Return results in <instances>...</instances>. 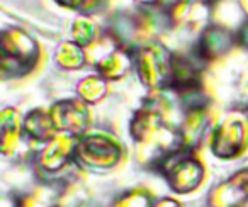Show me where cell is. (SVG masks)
<instances>
[{
  "instance_id": "7",
  "label": "cell",
  "mask_w": 248,
  "mask_h": 207,
  "mask_svg": "<svg viewBox=\"0 0 248 207\" xmlns=\"http://www.w3.org/2000/svg\"><path fill=\"white\" fill-rule=\"evenodd\" d=\"M77 138L65 133H56L49 141L39 145L34 153V165L45 175H56L75 163Z\"/></svg>"
},
{
  "instance_id": "18",
  "label": "cell",
  "mask_w": 248,
  "mask_h": 207,
  "mask_svg": "<svg viewBox=\"0 0 248 207\" xmlns=\"http://www.w3.org/2000/svg\"><path fill=\"white\" fill-rule=\"evenodd\" d=\"M107 90H109V82L104 76H100L99 73L83 76L77 83V97L89 105L99 104L107 95Z\"/></svg>"
},
{
  "instance_id": "13",
  "label": "cell",
  "mask_w": 248,
  "mask_h": 207,
  "mask_svg": "<svg viewBox=\"0 0 248 207\" xmlns=\"http://www.w3.org/2000/svg\"><path fill=\"white\" fill-rule=\"evenodd\" d=\"M31 143L22 131V118L12 107H5L0 112V153L5 158L17 156L26 145Z\"/></svg>"
},
{
  "instance_id": "8",
  "label": "cell",
  "mask_w": 248,
  "mask_h": 207,
  "mask_svg": "<svg viewBox=\"0 0 248 207\" xmlns=\"http://www.w3.org/2000/svg\"><path fill=\"white\" fill-rule=\"evenodd\" d=\"M202 59L182 53H173L172 70H170L169 90L175 95H189V93L204 92V66Z\"/></svg>"
},
{
  "instance_id": "4",
  "label": "cell",
  "mask_w": 248,
  "mask_h": 207,
  "mask_svg": "<svg viewBox=\"0 0 248 207\" xmlns=\"http://www.w3.org/2000/svg\"><path fill=\"white\" fill-rule=\"evenodd\" d=\"M248 146V116L233 111L223 116L209 133V148L216 158L234 160Z\"/></svg>"
},
{
  "instance_id": "17",
  "label": "cell",
  "mask_w": 248,
  "mask_h": 207,
  "mask_svg": "<svg viewBox=\"0 0 248 207\" xmlns=\"http://www.w3.org/2000/svg\"><path fill=\"white\" fill-rule=\"evenodd\" d=\"M70 39L82 48L89 49L100 39L99 26L90 15H78L73 19L72 26H70Z\"/></svg>"
},
{
  "instance_id": "6",
  "label": "cell",
  "mask_w": 248,
  "mask_h": 207,
  "mask_svg": "<svg viewBox=\"0 0 248 207\" xmlns=\"http://www.w3.org/2000/svg\"><path fill=\"white\" fill-rule=\"evenodd\" d=\"M156 170L163 175L170 189L179 195L199 189L206 177L204 163L197 158L196 153L189 149H180L170 155Z\"/></svg>"
},
{
  "instance_id": "15",
  "label": "cell",
  "mask_w": 248,
  "mask_h": 207,
  "mask_svg": "<svg viewBox=\"0 0 248 207\" xmlns=\"http://www.w3.org/2000/svg\"><path fill=\"white\" fill-rule=\"evenodd\" d=\"M22 131L32 145H43L58 133L49 111H45V109L29 111L22 118Z\"/></svg>"
},
{
  "instance_id": "25",
  "label": "cell",
  "mask_w": 248,
  "mask_h": 207,
  "mask_svg": "<svg viewBox=\"0 0 248 207\" xmlns=\"http://www.w3.org/2000/svg\"><path fill=\"white\" fill-rule=\"evenodd\" d=\"M60 207H93L90 202H87V200H82V199H77V200H70L68 206H60Z\"/></svg>"
},
{
  "instance_id": "26",
  "label": "cell",
  "mask_w": 248,
  "mask_h": 207,
  "mask_svg": "<svg viewBox=\"0 0 248 207\" xmlns=\"http://www.w3.org/2000/svg\"><path fill=\"white\" fill-rule=\"evenodd\" d=\"M238 5H240L241 12H243L245 21L248 22V0H238Z\"/></svg>"
},
{
  "instance_id": "19",
  "label": "cell",
  "mask_w": 248,
  "mask_h": 207,
  "mask_svg": "<svg viewBox=\"0 0 248 207\" xmlns=\"http://www.w3.org/2000/svg\"><path fill=\"white\" fill-rule=\"evenodd\" d=\"M155 200L156 199H153L150 190L138 187V189L126 190L124 193H121L110 207H153Z\"/></svg>"
},
{
  "instance_id": "16",
  "label": "cell",
  "mask_w": 248,
  "mask_h": 207,
  "mask_svg": "<svg viewBox=\"0 0 248 207\" xmlns=\"http://www.w3.org/2000/svg\"><path fill=\"white\" fill-rule=\"evenodd\" d=\"M89 59V53L85 48L77 44L72 39L62 41L55 49V61L58 66L65 70H80L85 66Z\"/></svg>"
},
{
  "instance_id": "22",
  "label": "cell",
  "mask_w": 248,
  "mask_h": 207,
  "mask_svg": "<svg viewBox=\"0 0 248 207\" xmlns=\"http://www.w3.org/2000/svg\"><path fill=\"white\" fill-rule=\"evenodd\" d=\"M135 2L140 7H153V9H158V11L169 12L173 5L179 4L180 0H135Z\"/></svg>"
},
{
  "instance_id": "9",
  "label": "cell",
  "mask_w": 248,
  "mask_h": 207,
  "mask_svg": "<svg viewBox=\"0 0 248 207\" xmlns=\"http://www.w3.org/2000/svg\"><path fill=\"white\" fill-rule=\"evenodd\" d=\"M48 111L51 114V119L58 133H65V134H72L78 138L83 133L89 131V104L80 100L78 97L77 99L58 100Z\"/></svg>"
},
{
  "instance_id": "21",
  "label": "cell",
  "mask_w": 248,
  "mask_h": 207,
  "mask_svg": "<svg viewBox=\"0 0 248 207\" xmlns=\"http://www.w3.org/2000/svg\"><path fill=\"white\" fill-rule=\"evenodd\" d=\"M60 7L70 9V11L78 12L80 15H90L93 12H97L106 0H55Z\"/></svg>"
},
{
  "instance_id": "3",
  "label": "cell",
  "mask_w": 248,
  "mask_h": 207,
  "mask_svg": "<svg viewBox=\"0 0 248 207\" xmlns=\"http://www.w3.org/2000/svg\"><path fill=\"white\" fill-rule=\"evenodd\" d=\"M39 44L29 32L9 28L2 32V76L17 78L31 72L39 61Z\"/></svg>"
},
{
  "instance_id": "20",
  "label": "cell",
  "mask_w": 248,
  "mask_h": 207,
  "mask_svg": "<svg viewBox=\"0 0 248 207\" xmlns=\"http://www.w3.org/2000/svg\"><path fill=\"white\" fill-rule=\"evenodd\" d=\"M17 207H60V199L48 187H38L17 200Z\"/></svg>"
},
{
  "instance_id": "12",
  "label": "cell",
  "mask_w": 248,
  "mask_h": 207,
  "mask_svg": "<svg viewBox=\"0 0 248 207\" xmlns=\"http://www.w3.org/2000/svg\"><path fill=\"white\" fill-rule=\"evenodd\" d=\"M209 207H248V168L236 173L213 187L207 193Z\"/></svg>"
},
{
  "instance_id": "5",
  "label": "cell",
  "mask_w": 248,
  "mask_h": 207,
  "mask_svg": "<svg viewBox=\"0 0 248 207\" xmlns=\"http://www.w3.org/2000/svg\"><path fill=\"white\" fill-rule=\"evenodd\" d=\"M172 58L173 53L158 41L150 43L135 53L136 75L150 93L169 90Z\"/></svg>"
},
{
  "instance_id": "11",
  "label": "cell",
  "mask_w": 248,
  "mask_h": 207,
  "mask_svg": "<svg viewBox=\"0 0 248 207\" xmlns=\"http://www.w3.org/2000/svg\"><path fill=\"white\" fill-rule=\"evenodd\" d=\"M167 14L170 28L190 32H202L211 24V9L197 0H180Z\"/></svg>"
},
{
  "instance_id": "27",
  "label": "cell",
  "mask_w": 248,
  "mask_h": 207,
  "mask_svg": "<svg viewBox=\"0 0 248 207\" xmlns=\"http://www.w3.org/2000/svg\"><path fill=\"white\" fill-rule=\"evenodd\" d=\"M197 2H202V4L211 5V4H213V2H216V0H197Z\"/></svg>"
},
{
  "instance_id": "23",
  "label": "cell",
  "mask_w": 248,
  "mask_h": 207,
  "mask_svg": "<svg viewBox=\"0 0 248 207\" xmlns=\"http://www.w3.org/2000/svg\"><path fill=\"white\" fill-rule=\"evenodd\" d=\"M236 39H238V44L248 51V22L247 21H245L243 24L240 26V29L236 31Z\"/></svg>"
},
{
  "instance_id": "14",
  "label": "cell",
  "mask_w": 248,
  "mask_h": 207,
  "mask_svg": "<svg viewBox=\"0 0 248 207\" xmlns=\"http://www.w3.org/2000/svg\"><path fill=\"white\" fill-rule=\"evenodd\" d=\"M133 66H135V53L119 48V46H112L95 59L93 68H95V73L104 76L107 82H114V80L126 76V73Z\"/></svg>"
},
{
  "instance_id": "10",
  "label": "cell",
  "mask_w": 248,
  "mask_h": 207,
  "mask_svg": "<svg viewBox=\"0 0 248 207\" xmlns=\"http://www.w3.org/2000/svg\"><path fill=\"white\" fill-rule=\"evenodd\" d=\"M234 44H238L236 32L211 22L197 38L196 55L204 63H213L224 58L234 48Z\"/></svg>"
},
{
  "instance_id": "2",
  "label": "cell",
  "mask_w": 248,
  "mask_h": 207,
  "mask_svg": "<svg viewBox=\"0 0 248 207\" xmlns=\"http://www.w3.org/2000/svg\"><path fill=\"white\" fill-rule=\"evenodd\" d=\"M124 146L114 134L107 131H87L77 138L75 165L93 173H104L121 163Z\"/></svg>"
},
{
  "instance_id": "24",
  "label": "cell",
  "mask_w": 248,
  "mask_h": 207,
  "mask_svg": "<svg viewBox=\"0 0 248 207\" xmlns=\"http://www.w3.org/2000/svg\"><path fill=\"white\" fill-rule=\"evenodd\" d=\"M153 207H182V206L173 197H160V199L155 200V206Z\"/></svg>"
},
{
  "instance_id": "1",
  "label": "cell",
  "mask_w": 248,
  "mask_h": 207,
  "mask_svg": "<svg viewBox=\"0 0 248 207\" xmlns=\"http://www.w3.org/2000/svg\"><path fill=\"white\" fill-rule=\"evenodd\" d=\"M170 90L150 93L131 119L129 131L136 143V160L146 168H158L170 155L184 149L180 121L182 104Z\"/></svg>"
}]
</instances>
